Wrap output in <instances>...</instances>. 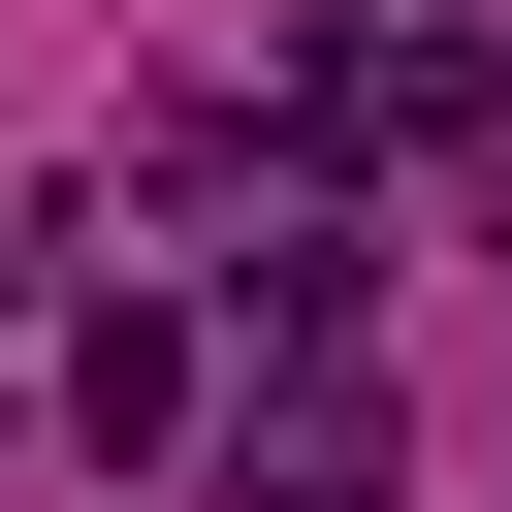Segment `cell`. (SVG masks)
Wrapping results in <instances>:
<instances>
[{
	"instance_id": "1",
	"label": "cell",
	"mask_w": 512,
	"mask_h": 512,
	"mask_svg": "<svg viewBox=\"0 0 512 512\" xmlns=\"http://www.w3.org/2000/svg\"><path fill=\"white\" fill-rule=\"evenodd\" d=\"M352 480H384V384H352V352H288V416H256V512H352Z\"/></svg>"
},
{
	"instance_id": "2",
	"label": "cell",
	"mask_w": 512,
	"mask_h": 512,
	"mask_svg": "<svg viewBox=\"0 0 512 512\" xmlns=\"http://www.w3.org/2000/svg\"><path fill=\"white\" fill-rule=\"evenodd\" d=\"M64 448H192V320H96L64 352Z\"/></svg>"
}]
</instances>
